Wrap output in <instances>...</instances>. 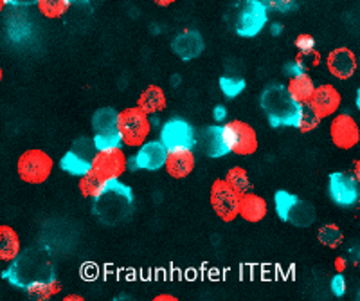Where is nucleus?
I'll use <instances>...</instances> for the list:
<instances>
[{
	"instance_id": "28",
	"label": "nucleus",
	"mask_w": 360,
	"mask_h": 301,
	"mask_svg": "<svg viewBox=\"0 0 360 301\" xmlns=\"http://www.w3.org/2000/svg\"><path fill=\"white\" fill-rule=\"evenodd\" d=\"M115 123H117V112L112 108H101L92 117V127L96 132H114Z\"/></svg>"
},
{
	"instance_id": "35",
	"label": "nucleus",
	"mask_w": 360,
	"mask_h": 301,
	"mask_svg": "<svg viewBox=\"0 0 360 301\" xmlns=\"http://www.w3.org/2000/svg\"><path fill=\"white\" fill-rule=\"evenodd\" d=\"M213 116H214V120H217V121H224L225 120V116H227V110H225L224 105H218V107L214 108Z\"/></svg>"
},
{
	"instance_id": "1",
	"label": "nucleus",
	"mask_w": 360,
	"mask_h": 301,
	"mask_svg": "<svg viewBox=\"0 0 360 301\" xmlns=\"http://www.w3.org/2000/svg\"><path fill=\"white\" fill-rule=\"evenodd\" d=\"M262 108L272 127H295L301 105L292 99L285 85L274 83L263 91Z\"/></svg>"
},
{
	"instance_id": "4",
	"label": "nucleus",
	"mask_w": 360,
	"mask_h": 301,
	"mask_svg": "<svg viewBox=\"0 0 360 301\" xmlns=\"http://www.w3.org/2000/svg\"><path fill=\"white\" fill-rule=\"evenodd\" d=\"M54 159L41 148H29L22 152L17 161L18 177L25 184H44L53 175Z\"/></svg>"
},
{
	"instance_id": "14",
	"label": "nucleus",
	"mask_w": 360,
	"mask_h": 301,
	"mask_svg": "<svg viewBox=\"0 0 360 301\" xmlns=\"http://www.w3.org/2000/svg\"><path fill=\"white\" fill-rule=\"evenodd\" d=\"M269 214L266 198L252 190H247L238 197V217L249 224H259Z\"/></svg>"
},
{
	"instance_id": "20",
	"label": "nucleus",
	"mask_w": 360,
	"mask_h": 301,
	"mask_svg": "<svg viewBox=\"0 0 360 301\" xmlns=\"http://www.w3.org/2000/svg\"><path fill=\"white\" fill-rule=\"evenodd\" d=\"M285 87H287L288 94L292 96L294 101H297L299 105H304L310 101L311 94H314L315 83L314 79L310 78V75H307L304 70H301V72H295V75H292L290 78H288V83Z\"/></svg>"
},
{
	"instance_id": "17",
	"label": "nucleus",
	"mask_w": 360,
	"mask_h": 301,
	"mask_svg": "<svg viewBox=\"0 0 360 301\" xmlns=\"http://www.w3.org/2000/svg\"><path fill=\"white\" fill-rule=\"evenodd\" d=\"M166 105H168L166 92H164V89L160 87V85H155V83H153V85H148V87L141 92L139 98H137V107L150 117L160 114V112L166 108Z\"/></svg>"
},
{
	"instance_id": "2",
	"label": "nucleus",
	"mask_w": 360,
	"mask_h": 301,
	"mask_svg": "<svg viewBox=\"0 0 360 301\" xmlns=\"http://www.w3.org/2000/svg\"><path fill=\"white\" fill-rule=\"evenodd\" d=\"M115 130L121 139V145L128 146V148H139L152 134V120L137 105L127 107L117 112Z\"/></svg>"
},
{
	"instance_id": "22",
	"label": "nucleus",
	"mask_w": 360,
	"mask_h": 301,
	"mask_svg": "<svg viewBox=\"0 0 360 301\" xmlns=\"http://www.w3.org/2000/svg\"><path fill=\"white\" fill-rule=\"evenodd\" d=\"M202 38L197 31H186L184 34H180V37L175 38L173 41V51L179 54L180 58L184 60H191L195 56L202 53Z\"/></svg>"
},
{
	"instance_id": "37",
	"label": "nucleus",
	"mask_w": 360,
	"mask_h": 301,
	"mask_svg": "<svg viewBox=\"0 0 360 301\" xmlns=\"http://www.w3.org/2000/svg\"><path fill=\"white\" fill-rule=\"evenodd\" d=\"M8 4L13 6H31V4H37V0H6Z\"/></svg>"
},
{
	"instance_id": "18",
	"label": "nucleus",
	"mask_w": 360,
	"mask_h": 301,
	"mask_svg": "<svg viewBox=\"0 0 360 301\" xmlns=\"http://www.w3.org/2000/svg\"><path fill=\"white\" fill-rule=\"evenodd\" d=\"M22 252V240L11 226L0 224V262H15Z\"/></svg>"
},
{
	"instance_id": "13",
	"label": "nucleus",
	"mask_w": 360,
	"mask_h": 301,
	"mask_svg": "<svg viewBox=\"0 0 360 301\" xmlns=\"http://www.w3.org/2000/svg\"><path fill=\"white\" fill-rule=\"evenodd\" d=\"M340 103H342V98H340V92L337 91L335 85L332 83H323V85H315V91L311 94L310 105L315 110V114L324 120V117H332L335 116L337 110L340 108Z\"/></svg>"
},
{
	"instance_id": "7",
	"label": "nucleus",
	"mask_w": 360,
	"mask_h": 301,
	"mask_svg": "<svg viewBox=\"0 0 360 301\" xmlns=\"http://www.w3.org/2000/svg\"><path fill=\"white\" fill-rule=\"evenodd\" d=\"M238 197L240 193L224 177L214 179L209 190V204L214 214L227 224L238 219Z\"/></svg>"
},
{
	"instance_id": "45",
	"label": "nucleus",
	"mask_w": 360,
	"mask_h": 301,
	"mask_svg": "<svg viewBox=\"0 0 360 301\" xmlns=\"http://www.w3.org/2000/svg\"><path fill=\"white\" fill-rule=\"evenodd\" d=\"M2 76H4V70H2V67H0V82H2Z\"/></svg>"
},
{
	"instance_id": "27",
	"label": "nucleus",
	"mask_w": 360,
	"mask_h": 301,
	"mask_svg": "<svg viewBox=\"0 0 360 301\" xmlns=\"http://www.w3.org/2000/svg\"><path fill=\"white\" fill-rule=\"evenodd\" d=\"M319 124H321V117L315 114L314 108H311L308 103L301 105L297 121H295V128L307 134V132H311V130H315Z\"/></svg>"
},
{
	"instance_id": "29",
	"label": "nucleus",
	"mask_w": 360,
	"mask_h": 301,
	"mask_svg": "<svg viewBox=\"0 0 360 301\" xmlns=\"http://www.w3.org/2000/svg\"><path fill=\"white\" fill-rule=\"evenodd\" d=\"M317 238H319V242L323 243V245H326V248L337 249L340 243H342V231H340L337 226H333V224H326V226H323L319 229Z\"/></svg>"
},
{
	"instance_id": "11",
	"label": "nucleus",
	"mask_w": 360,
	"mask_h": 301,
	"mask_svg": "<svg viewBox=\"0 0 360 301\" xmlns=\"http://www.w3.org/2000/svg\"><path fill=\"white\" fill-rule=\"evenodd\" d=\"M160 141H162L166 148H173V146L195 148L197 136H195V128L188 121L173 117V120L166 121L160 128Z\"/></svg>"
},
{
	"instance_id": "8",
	"label": "nucleus",
	"mask_w": 360,
	"mask_h": 301,
	"mask_svg": "<svg viewBox=\"0 0 360 301\" xmlns=\"http://www.w3.org/2000/svg\"><path fill=\"white\" fill-rule=\"evenodd\" d=\"M330 197L337 206L349 207L359 203L360 184L348 172H333L330 175Z\"/></svg>"
},
{
	"instance_id": "10",
	"label": "nucleus",
	"mask_w": 360,
	"mask_h": 301,
	"mask_svg": "<svg viewBox=\"0 0 360 301\" xmlns=\"http://www.w3.org/2000/svg\"><path fill=\"white\" fill-rule=\"evenodd\" d=\"M330 137L337 148L352 150L359 145L360 128L349 114H337L330 123Z\"/></svg>"
},
{
	"instance_id": "21",
	"label": "nucleus",
	"mask_w": 360,
	"mask_h": 301,
	"mask_svg": "<svg viewBox=\"0 0 360 301\" xmlns=\"http://www.w3.org/2000/svg\"><path fill=\"white\" fill-rule=\"evenodd\" d=\"M200 145L204 153L209 157H224L229 153V148L225 145L224 136H221V127H209L205 128L200 137Z\"/></svg>"
},
{
	"instance_id": "19",
	"label": "nucleus",
	"mask_w": 360,
	"mask_h": 301,
	"mask_svg": "<svg viewBox=\"0 0 360 301\" xmlns=\"http://www.w3.org/2000/svg\"><path fill=\"white\" fill-rule=\"evenodd\" d=\"M62 290V283L53 276L38 278V280L29 281V283L25 285V293H27V296L34 301H47L51 300V297H56Z\"/></svg>"
},
{
	"instance_id": "33",
	"label": "nucleus",
	"mask_w": 360,
	"mask_h": 301,
	"mask_svg": "<svg viewBox=\"0 0 360 301\" xmlns=\"http://www.w3.org/2000/svg\"><path fill=\"white\" fill-rule=\"evenodd\" d=\"M332 290H333V294H335V296H342V294L346 293V280H344L342 272H339V274L333 278Z\"/></svg>"
},
{
	"instance_id": "24",
	"label": "nucleus",
	"mask_w": 360,
	"mask_h": 301,
	"mask_svg": "<svg viewBox=\"0 0 360 301\" xmlns=\"http://www.w3.org/2000/svg\"><path fill=\"white\" fill-rule=\"evenodd\" d=\"M62 168L70 175H83L90 169V157H85L83 153L76 152V148H70L65 155L62 157Z\"/></svg>"
},
{
	"instance_id": "31",
	"label": "nucleus",
	"mask_w": 360,
	"mask_h": 301,
	"mask_svg": "<svg viewBox=\"0 0 360 301\" xmlns=\"http://www.w3.org/2000/svg\"><path fill=\"white\" fill-rule=\"evenodd\" d=\"M94 146L98 148H108V146H119L121 145V139L117 136V130L114 132H96L94 134ZM123 146V145H121Z\"/></svg>"
},
{
	"instance_id": "42",
	"label": "nucleus",
	"mask_w": 360,
	"mask_h": 301,
	"mask_svg": "<svg viewBox=\"0 0 360 301\" xmlns=\"http://www.w3.org/2000/svg\"><path fill=\"white\" fill-rule=\"evenodd\" d=\"M90 0H70V6H85V4H89Z\"/></svg>"
},
{
	"instance_id": "15",
	"label": "nucleus",
	"mask_w": 360,
	"mask_h": 301,
	"mask_svg": "<svg viewBox=\"0 0 360 301\" xmlns=\"http://www.w3.org/2000/svg\"><path fill=\"white\" fill-rule=\"evenodd\" d=\"M166 152L168 148L164 146L162 141H146L144 145H141L137 148V153L134 157L135 168L141 169H150V172H155V169L164 168V159H166Z\"/></svg>"
},
{
	"instance_id": "32",
	"label": "nucleus",
	"mask_w": 360,
	"mask_h": 301,
	"mask_svg": "<svg viewBox=\"0 0 360 301\" xmlns=\"http://www.w3.org/2000/svg\"><path fill=\"white\" fill-rule=\"evenodd\" d=\"M294 46L299 51V54H310L311 51H315V38L308 33H301L295 37Z\"/></svg>"
},
{
	"instance_id": "26",
	"label": "nucleus",
	"mask_w": 360,
	"mask_h": 301,
	"mask_svg": "<svg viewBox=\"0 0 360 301\" xmlns=\"http://www.w3.org/2000/svg\"><path fill=\"white\" fill-rule=\"evenodd\" d=\"M225 181L233 186L238 193H243L247 190H252V184H250V175L243 166H233V168L227 169L225 174Z\"/></svg>"
},
{
	"instance_id": "9",
	"label": "nucleus",
	"mask_w": 360,
	"mask_h": 301,
	"mask_svg": "<svg viewBox=\"0 0 360 301\" xmlns=\"http://www.w3.org/2000/svg\"><path fill=\"white\" fill-rule=\"evenodd\" d=\"M197 166V155L195 150L188 148V146H173L166 152V159H164V168L166 174L172 179H186L193 174V169Z\"/></svg>"
},
{
	"instance_id": "36",
	"label": "nucleus",
	"mask_w": 360,
	"mask_h": 301,
	"mask_svg": "<svg viewBox=\"0 0 360 301\" xmlns=\"http://www.w3.org/2000/svg\"><path fill=\"white\" fill-rule=\"evenodd\" d=\"M270 6L276 9H281V8H287V6H290L294 0H269Z\"/></svg>"
},
{
	"instance_id": "34",
	"label": "nucleus",
	"mask_w": 360,
	"mask_h": 301,
	"mask_svg": "<svg viewBox=\"0 0 360 301\" xmlns=\"http://www.w3.org/2000/svg\"><path fill=\"white\" fill-rule=\"evenodd\" d=\"M153 301H179V297L175 294H169V293H160L157 296H153Z\"/></svg>"
},
{
	"instance_id": "12",
	"label": "nucleus",
	"mask_w": 360,
	"mask_h": 301,
	"mask_svg": "<svg viewBox=\"0 0 360 301\" xmlns=\"http://www.w3.org/2000/svg\"><path fill=\"white\" fill-rule=\"evenodd\" d=\"M266 22V9L258 0H247L238 15L236 31L240 37H254L263 30Z\"/></svg>"
},
{
	"instance_id": "41",
	"label": "nucleus",
	"mask_w": 360,
	"mask_h": 301,
	"mask_svg": "<svg viewBox=\"0 0 360 301\" xmlns=\"http://www.w3.org/2000/svg\"><path fill=\"white\" fill-rule=\"evenodd\" d=\"M159 8H169L172 4H175V0H153Z\"/></svg>"
},
{
	"instance_id": "25",
	"label": "nucleus",
	"mask_w": 360,
	"mask_h": 301,
	"mask_svg": "<svg viewBox=\"0 0 360 301\" xmlns=\"http://www.w3.org/2000/svg\"><path fill=\"white\" fill-rule=\"evenodd\" d=\"M37 8L41 17L56 20V18H62L72 6H70V0H37Z\"/></svg>"
},
{
	"instance_id": "39",
	"label": "nucleus",
	"mask_w": 360,
	"mask_h": 301,
	"mask_svg": "<svg viewBox=\"0 0 360 301\" xmlns=\"http://www.w3.org/2000/svg\"><path fill=\"white\" fill-rule=\"evenodd\" d=\"M352 175L356 179V182L360 184V161L353 162V169H352Z\"/></svg>"
},
{
	"instance_id": "40",
	"label": "nucleus",
	"mask_w": 360,
	"mask_h": 301,
	"mask_svg": "<svg viewBox=\"0 0 360 301\" xmlns=\"http://www.w3.org/2000/svg\"><path fill=\"white\" fill-rule=\"evenodd\" d=\"M344 269H346V260H344L342 256H339V258H335V271L342 272Z\"/></svg>"
},
{
	"instance_id": "5",
	"label": "nucleus",
	"mask_w": 360,
	"mask_h": 301,
	"mask_svg": "<svg viewBox=\"0 0 360 301\" xmlns=\"http://www.w3.org/2000/svg\"><path fill=\"white\" fill-rule=\"evenodd\" d=\"M90 169L107 182L119 181L128 169L127 152L121 145L94 150L90 157Z\"/></svg>"
},
{
	"instance_id": "38",
	"label": "nucleus",
	"mask_w": 360,
	"mask_h": 301,
	"mask_svg": "<svg viewBox=\"0 0 360 301\" xmlns=\"http://www.w3.org/2000/svg\"><path fill=\"white\" fill-rule=\"evenodd\" d=\"M83 300H85V297H83L79 293L65 294V297H63V301H83Z\"/></svg>"
},
{
	"instance_id": "44",
	"label": "nucleus",
	"mask_w": 360,
	"mask_h": 301,
	"mask_svg": "<svg viewBox=\"0 0 360 301\" xmlns=\"http://www.w3.org/2000/svg\"><path fill=\"white\" fill-rule=\"evenodd\" d=\"M6 4H8V2H6V0H0V11H2V9L6 8Z\"/></svg>"
},
{
	"instance_id": "16",
	"label": "nucleus",
	"mask_w": 360,
	"mask_h": 301,
	"mask_svg": "<svg viewBox=\"0 0 360 301\" xmlns=\"http://www.w3.org/2000/svg\"><path fill=\"white\" fill-rule=\"evenodd\" d=\"M330 75L337 79H349L356 70V56L348 47H337L326 56Z\"/></svg>"
},
{
	"instance_id": "6",
	"label": "nucleus",
	"mask_w": 360,
	"mask_h": 301,
	"mask_svg": "<svg viewBox=\"0 0 360 301\" xmlns=\"http://www.w3.org/2000/svg\"><path fill=\"white\" fill-rule=\"evenodd\" d=\"M276 213L281 220L290 222L297 227H307L315 222V207L303 198L295 197L285 190L276 191L274 195Z\"/></svg>"
},
{
	"instance_id": "30",
	"label": "nucleus",
	"mask_w": 360,
	"mask_h": 301,
	"mask_svg": "<svg viewBox=\"0 0 360 301\" xmlns=\"http://www.w3.org/2000/svg\"><path fill=\"white\" fill-rule=\"evenodd\" d=\"M220 89L227 98H236L238 94H242L245 89V82L242 78H233V76H221L220 78Z\"/></svg>"
},
{
	"instance_id": "23",
	"label": "nucleus",
	"mask_w": 360,
	"mask_h": 301,
	"mask_svg": "<svg viewBox=\"0 0 360 301\" xmlns=\"http://www.w3.org/2000/svg\"><path fill=\"white\" fill-rule=\"evenodd\" d=\"M108 188V182L105 179L99 177L98 174H94L92 169L85 172L83 175H79L78 181V190L79 193L85 198H90V200H96V198L101 197Z\"/></svg>"
},
{
	"instance_id": "3",
	"label": "nucleus",
	"mask_w": 360,
	"mask_h": 301,
	"mask_svg": "<svg viewBox=\"0 0 360 301\" xmlns=\"http://www.w3.org/2000/svg\"><path fill=\"white\" fill-rule=\"evenodd\" d=\"M221 136L229 153L240 157L254 155L259 148L258 132L250 123L243 120H229L221 124Z\"/></svg>"
},
{
	"instance_id": "43",
	"label": "nucleus",
	"mask_w": 360,
	"mask_h": 301,
	"mask_svg": "<svg viewBox=\"0 0 360 301\" xmlns=\"http://www.w3.org/2000/svg\"><path fill=\"white\" fill-rule=\"evenodd\" d=\"M356 108L360 110V89H359V92H356Z\"/></svg>"
}]
</instances>
